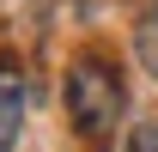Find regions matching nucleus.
Here are the masks:
<instances>
[{
    "label": "nucleus",
    "instance_id": "obj_1",
    "mask_svg": "<svg viewBox=\"0 0 158 152\" xmlns=\"http://www.w3.org/2000/svg\"><path fill=\"white\" fill-rule=\"evenodd\" d=\"M122 110H128L122 73L110 61H98V55H79L73 67H67V116H73L79 140H85V146H103L110 128L122 122Z\"/></svg>",
    "mask_w": 158,
    "mask_h": 152
},
{
    "label": "nucleus",
    "instance_id": "obj_2",
    "mask_svg": "<svg viewBox=\"0 0 158 152\" xmlns=\"http://www.w3.org/2000/svg\"><path fill=\"white\" fill-rule=\"evenodd\" d=\"M19 128H24V79L0 61V152L19 146Z\"/></svg>",
    "mask_w": 158,
    "mask_h": 152
},
{
    "label": "nucleus",
    "instance_id": "obj_3",
    "mask_svg": "<svg viewBox=\"0 0 158 152\" xmlns=\"http://www.w3.org/2000/svg\"><path fill=\"white\" fill-rule=\"evenodd\" d=\"M128 152H158V122H140V128H128Z\"/></svg>",
    "mask_w": 158,
    "mask_h": 152
},
{
    "label": "nucleus",
    "instance_id": "obj_4",
    "mask_svg": "<svg viewBox=\"0 0 158 152\" xmlns=\"http://www.w3.org/2000/svg\"><path fill=\"white\" fill-rule=\"evenodd\" d=\"M152 24H158V12H152Z\"/></svg>",
    "mask_w": 158,
    "mask_h": 152
}]
</instances>
